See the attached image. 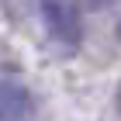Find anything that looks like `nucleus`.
<instances>
[{
    "mask_svg": "<svg viewBox=\"0 0 121 121\" xmlns=\"http://www.w3.org/2000/svg\"><path fill=\"white\" fill-rule=\"evenodd\" d=\"M45 31L62 45H80L83 42V17H80V4L76 0H38Z\"/></svg>",
    "mask_w": 121,
    "mask_h": 121,
    "instance_id": "1",
    "label": "nucleus"
},
{
    "mask_svg": "<svg viewBox=\"0 0 121 121\" xmlns=\"http://www.w3.org/2000/svg\"><path fill=\"white\" fill-rule=\"evenodd\" d=\"M0 121H38L35 93L17 80H0Z\"/></svg>",
    "mask_w": 121,
    "mask_h": 121,
    "instance_id": "2",
    "label": "nucleus"
},
{
    "mask_svg": "<svg viewBox=\"0 0 121 121\" xmlns=\"http://www.w3.org/2000/svg\"><path fill=\"white\" fill-rule=\"evenodd\" d=\"M118 38H121V21H118Z\"/></svg>",
    "mask_w": 121,
    "mask_h": 121,
    "instance_id": "3",
    "label": "nucleus"
}]
</instances>
